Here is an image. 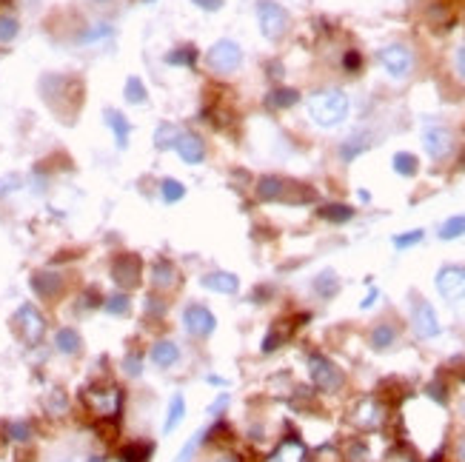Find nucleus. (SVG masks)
Instances as JSON below:
<instances>
[{
    "instance_id": "f704fd0d",
    "label": "nucleus",
    "mask_w": 465,
    "mask_h": 462,
    "mask_svg": "<svg viewBox=\"0 0 465 462\" xmlns=\"http://www.w3.org/2000/svg\"><path fill=\"white\" fill-rule=\"evenodd\" d=\"M422 237H425V231L422 229H414V231H409V234H397L391 242H394V249H411V245H417V242H422Z\"/></svg>"
},
{
    "instance_id": "3c124183",
    "label": "nucleus",
    "mask_w": 465,
    "mask_h": 462,
    "mask_svg": "<svg viewBox=\"0 0 465 462\" xmlns=\"http://www.w3.org/2000/svg\"><path fill=\"white\" fill-rule=\"evenodd\" d=\"M208 383H211V385H226V380L217 377V374H208Z\"/></svg>"
},
{
    "instance_id": "72a5a7b5",
    "label": "nucleus",
    "mask_w": 465,
    "mask_h": 462,
    "mask_svg": "<svg viewBox=\"0 0 465 462\" xmlns=\"http://www.w3.org/2000/svg\"><path fill=\"white\" fill-rule=\"evenodd\" d=\"M465 234V214H457V217H448L440 226V240H457Z\"/></svg>"
},
{
    "instance_id": "4468645a",
    "label": "nucleus",
    "mask_w": 465,
    "mask_h": 462,
    "mask_svg": "<svg viewBox=\"0 0 465 462\" xmlns=\"http://www.w3.org/2000/svg\"><path fill=\"white\" fill-rule=\"evenodd\" d=\"M32 291L43 300H52L63 291V277L54 271H38V274H32Z\"/></svg>"
},
{
    "instance_id": "e433bc0d",
    "label": "nucleus",
    "mask_w": 465,
    "mask_h": 462,
    "mask_svg": "<svg viewBox=\"0 0 465 462\" xmlns=\"http://www.w3.org/2000/svg\"><path fill=\"white\" fill-rule=\"evenodd\" d=\"M17 20L15 17H9V15H3L0 17V43H9V40H15V35H17Z\"/></svg>"
},
{
    "instance_id": "c9c22d12",
    "label": "nucleus",
    "mask_w": 465,
    "mask_h": 462,
    "mask_svg": "<svg viewBox=\"0 0 465 462\" xmlns=\"http://www.w3.org/2000/svg\"><path fill=\"white\" fill-rule=\"evenodd\" d=\"M6 431H9V437L15 440V442H29L32 440V428H29V422H9L6 425Z\"/></svg>"
},
{
    "instance_id": "6ab92c4d",
    "label": "nucleus",
    "mask_w": 465,
    "mask_h": 462,
    "mask_svg": "<svg viewBox=\"0 0 465 462\" xmlns=\"http://www.w3.org/2000/svg\"><path fill=\"white\" fill-rule=\"evenodd\" d=\"M180 360V346L174 340H160L151 346V362L158 368H171Z\"/></svg>"
},
{
    "instance_id": "1a4fd4ad",
    "label": "nucleus",
    "mask_w": 465,
    "mask_h": 462,
    "mask_svg": "<svg viewBox=\"0 0 465 462\" xmlns=\"http://www.w3.org/2000/svg\"><path fill=\"white\" fill-rule=\"evenodd\" d=\"M183 328L189 331L192 337H211L214 328H217V317L208 311L206 305L200 302H192V305H185V311H183Z\"/></svg>"
},
{
    "instance_id": "6e6d98bb",
    "label": "nucleus",
    "mask_w": 465,
    "mask_h": 462,
    "mask_svg": "<svg viewBox=\"0 0 465 462\" xmlns=\"http://www.w3.org/2000/svg\"><path fill=\"white\" fill-rule=\"evenodd\" d=\"M98 3H106V0H98Z\"/></svg>"
},
{
    "instance_id": "79ce46f5",
    "label": "nucleus",
    "mask_w": 465,
    "mask_h": 462,
    "mask_svg": "<svg viewBox=\"0 0 465 462\" xmlns=\"http://www.w3.org/2000/svg\"><path fill=\"white\" fill-rule=\"evenodd\" d=\"M226 406H229V394H217L214 403L208 406V414H211V417H220V414L226 411Z\"/></svg>"
},
{
    "instance_id": "49530a36",
    "label": "nucleus",
    "mask_w": 465,
    "mask_h": 462,
    "mask_svg": "<svg viewBox=\"0 0 465 462\" xmlns=\"http://www.w3.org/2000/svg\"><path fill=\"white\" fill-rule=\"evenodd\" d=\"M146 311H148V314H163V305L158 302V297H148V302H146Z\"/></svg>"
},
{
    "instance_id": "20e7f679",
    "label": "nucleus",
    "mask_w": 465,
    "mask_h": 462,
    "mask_svg": "<svg viewBox=\"0 0 465 462\" xmlns=\"http://www.w3.org/2000/svg\"><path fill=\"white\" fill-rule=\"evenodd\" d=\"M83 403L89 406L91 414H98V417H117L120 408H123V394L114 385H109V388H86L83 391Z\"/></svg>"
},
{
    "instance_id": "ddd939ff",
    "label": "nucleus",
    "mask_w": 465,
    "mask_h": 462,
    "mask_svg": "<svg viewBox=\"0 0 465 462\" xmlns=\"http://www.w3.org/2000/svg\"><path fill=\"white\" fill-rule=\"evenodd\" d=\"M422 146H425V151H428V157L443 160V157H448L454 140H451V132H448V129H443V126H428V129L422 132Z\"/></svg>"
},
{
    "instance_id": "2eb2a0df",
    "label": "nucleus",
    "mask_w": 465,
    "mask_h": 462,
    "mask_svg": "<svg viewBox=\"0 0 465 462\" xmlns=\"http://www.w3.org/2000/svg\"><path fill=\"white\" fill-rule=\"evenodd\" d=\"M200 283H203V288L217 291V294H237V288H240V280L231 271H208V274H203Z\"/></svg>"
},
{
    "instance_id": "f257e3e1",
    "label": "nucleus",
    "mask_w": 465,
    "mask_h": 462,
    "mask_svg": "<svg viewBox=\"0 0 465 462\" xmlns=\"http://www.w3.org/2000/svg\"><path fill=\"white\" fill-rule=\"evenodd\" d=\"M308 117H312L317 126L331 129L340 126L349 117V95L340 88H323L317 95L308 98Z\"/></svg>"
},
{
    "instance_id": "5701e85b",
    "label": "nucleus",
    "mask_w": 465,
    "mask_h": 462,
    "mask_svg": "<svg viewBox=\"0 0 465 462\" xmlns=\"http://www.w3.org/2000/svg\"><path fill=\"white\" fill-rule=\"evenodd\" d=\"M320 217L328 220V223H349L354 217V208L343 206V203H328L320 208Z\"/></svg>"
},
{
    "instance_id": "a19ab883",
    "label": "nucleus",
    "mask_w": 465,
    "mask_h": 462,
    "mask_svg": "<svg viewBox=\"0 0 465 462\" xmlns=\"http://www.w3.org/2000/svg\"><path fill=\"white\" fill-rule=\"evenodd\" d=\"M17 189H20V177L17 174L0 177V194H9V192H17Z\"/></svg>"
},
{
    "instance_id": "c756f323",
    "label": "nucleus",
    "mask_w": 465,
    "mask_h": 462,
    "mask_svg": "<svg viewBox=\"0 0 465 462\" xmlns=\"http://www.w3.org/2000/svg\"><path fill=\"white\" fill-rule=\"evenodd\" d=\"M103 308H106V314H112V317H123V314H129L132 300H129V294H112V297L103 300Z\"/></svg>"
},
{
    "instance_id": "de8ad7c7",
    "label": "nucleus",
    "mask_w": 465,
    "mask_h": 462,
    "mask_svg": "<svg viewBox=\"0 0 465 462\" xmlns=\"http://www.w3.org/2000/svg\"><path fill=\"white\" fill-rule=\"evenodd\" d=\"M457 72H459V77L465 80V46L457 52Z\"/></svg>"
},
{
    "instance_id": "412c9836",
    "label": "nucleus",
    "mask_w": 465,
    "mask_h": 462,
    "mask_svg": "<svg viewBox=\"0 0 465 462\" xmlns=\"http://www.w3.org/2000/svg\"><path fill=\"white\" fill-rule=\"evenodd\" d=\"M80 346H83V340H80V334H77L75 328H60V331L54 334V348H57L60 354L75 357V354L80 351Z\"/></svg>"
},
{
    "instance_id": "5fc2aeb1",
    "label": "nucleus",
    "mask_w": 465,
    "mask_h": 462,
    "mask_svg": "<svg viewBox=\"0 0 465 462\" xmlns=\"http://www.w3.org/2000/svg\"><path fill=\"white\" fill-rule=\"evenodd\" d=\"M462 417H465V406H462Z\"/></svg>"
},
{
    "instance_id": "f03ea898",
    "label": "nucleus",
    "mask_w": 465,
    "mask_h": 462,
    "mask_svg": "<svg viewBox=\"0 0 465 462\" xmlns=\"http://www.w3.org/2000/svg\"><path fill=\"white\" fill-rule=\"evenodd\" d=\"M206 63H208V69L217 72V75H231V72H237L240 63H243V49H240L234 40L223 38V40H217V43L206 52Z\"/></svg>"
},
{
    "instance_id": "423d86ee",
    "label": "nucleus",
    "mask_w": 465,
    "mask_h": 462,
    "mask_svg": "<svg viewBox=\"0 0 465 462\" xmlns=\"http://www.w3.org/2000/svg\"><path fill=\"white\" fill-rule=\"evenodd\" d=\"M15 323H17L20 337H23L29 346H38V343L43 340V334H46V317L38 311V305L23 302V305L17 308V314H15Z\"/></svg>"
},
{
    "instance_id": "7c9ffc66",
    "label": "nucleus",
    "mask_w": 465,
    "mask_h": 462,
    "mask_svg": "<svg viewBox=\"0 0 465 462\" xmlns=\"http://www.w3.org/2000/svg\"><path fill=\"white\" fill-rule=\"evenodd\" d=\"M337 288H340V280H337V274H334V271H323V274H317L314 291H317L320 297H334Z\"/></svg>"
},
{
    "instance_id": "aec40b11",
    "label": "nucleus",
    "mask_w": 465,
    "mask_h": 462,
    "mask_svg": "<svg viewBox=\"0 0 465 462\" xmlns=\"http://www.w3.org/2000/svg\"><path fill=\"white\" fill-rule=\"evenodd\" d=\"M185 417V396L183 394H174L169 399V411H166V422H163V434H174V431L180 428Z\"/></svg>"
},
{
    "instance_id": "09e8293b",
    "label": "nucleus",
    "mask_w": 465,
    "mask_h": 462,
    "mask_svg": "<svg viewBox=\"0 0 465 462\" xmlns=\"http://www.w3.org/2000/svg\"><path fill=\"white\" fill-rule=\"evenodd\" d=\"M374 300H377V288H371V291H368V297L363 300V308H371V305H374Z\"/></svg>"
},
{
    "instance_id": "4be33fe9",
    "label": "nucleus",
    "mask_w": 465,
    "mask_h": 462,
    "mask_svg": "<svg viewBox=\"0 0 465 462\" xmlns=\"http://www.w3.org/2000/svg\"><path fill=\"white\" fill-rule=\"evenodd\" d=\"M154 454V445L148 442H129L120 451V462H148Z\"/></svg>"
},
{
    "instance_id": "c85d7f7f",
    "label": "nucleus",
    "mask_w": 465,
    "mask_h": 462,
    "mask_svg": "<svg viewBox=\"0 0 465 462\" xmlns=\"http://www.w3.org/2000/svg\"><path fill=\"white\" fill-rule=\"evenodd\" d=\"M417 169H420V163H417L414 154H409V151H397V154H394V171H397V174L414 177Z\"/></svg>"
},
{
    "instance_id": "a18cd8bd",
    "label": "nucleus",
    "mask_w": 465,
    "mask_h": 462,
    "mask_svg": "<svg viewBox=\"0 0 465 462\" xmlns=\"http://www.w3.org/2000/svg\"><path fill=\"white\" fill-rule=\"evenodd\" d=\"M428 394L437 399V403H445V394H443V385H440V383H431V385H428Z\"/></svg>"
},
{
    "instance_id": "bb28decb",
    "label": "nucleus",
    "mask_w": 465,
    "mask_h": 462,
    "mask_svg": "<svg viewBox=\"0 0 465 462\" xmlns=\"http://www.w3.org/2000/svg\"><path fill=\"white\" fill-rule=\"evenodd\" d=\"M206 437H208V431H206V428L197 431V434H192V440L180 448V454L174 456V462H195V456H197V451H200V445H203Z\"/></svg>"
},
{
    "instance_id": "b1692460",
    "label": "nucleus",
    "mask_w": 465,
    "mask_h": 462,
    "mask_svg": "<svg viewBox=\"0 0 465 462\" xmlns=\"http://www.w3.org/2000/svg\"><path fill=\"white\" fill-rule=\"evenodd\" d=\"M394 340H397V328L388 325V323H380V325H374V331H371V346H374L377 351L394 346Z\"/></svg>"
},
{
    "instance_id": "393cba45",
    "label": "nucleus",
    "mask_w": 465,
    "mask_h": 462,
    "mask_svg": "<svg viewBox=\"0 0 465 462\" xmlns=\"http://www.w3.org/2000/svg\"><path fill=\"white\" fill-rule=\"evenodd\" d=\"M297 100H300V95H297L294 88H274L271 95L266 98V103H268L271 109H291Z\"/></svg>"
},
{
    "instance_id": "f8f14e48",
    "label": "nucleus",
    "mask_w": 465,
    "mask_h": 462,
    "mask_svg": "<svg viewBox=\"0 0 465 462\" xmlns=\"http://www.w3.org/2000/svg\"><path fill=\"white\" fill-rule=\"evenodd\" d=\"M174 148H177L180 160L185 166H200L206 160V140L200 134H195V132H180Z\"/></svg>"
},
{
    "instance_id": "8fccbe9b",
    "label": "nucleus",
    "mask_w": 465,
    "mask_h": 462,
    "mask_svg": "<svg viewBox=\"0 0 465 462\" xmlns=\"http://www.w3.org/2000/svg\"><path fill=\"white\" fill-rule=\"evenodd\" d=\"M457 456L465 462V437H462V440H459V445H457Z\"/></svg>"
},
{
    "instance_id": "cd10ccee",
    "label": "nucleus",
    "mask_w": 465,
    "mask_h": 462,
    "mask_svg": "<svg viewBox=\"0 0 465 462\" xmlns=\"http://www.w3.org/2000/svg\"><path fill=\"white\" fill-rule=\"evenodd\" d=\"M166 63L169 66H195L197 63V49H192V46H180V49H174V52H169L166 54Z\"/></svg>"
},
{
    "instance_id": "c03bdc74",
    "label": "nucleus",
    "mask_w": 465,
    "mask_h": 462,
    "mask_svg": "<svg viewBox=\"0 0 465 462\" xmlns=\"http://www.w3.org/2000/svg\"><path fill=\"white\" fill-rule=\"evenodd\" d=\"M360 63H363V60H360V54H357V52H349V54L343 57L346 72H357V69H360Z\"/></svg>"
},
{
    "instance_id": "864d4df0",
    "label": "nucleus",
    "mask_w": 465,
    "mask_h": 462,
    "mask_svg": "<svg viewBox=\"0 0 465 462\" xmlns=\"http://www.w3.org/2000/svg\"><path fill=\"white\" fill-rule=\"evenodd\" d=\"M89 462H106V456H89Z\"/></svg>"
},
{
    "instance_id": "2f4dec72",
    "label": "nucleus",
    "mask_w": 465,
    "mask_h": 462,
    "mask_svg": "<svg viewBox=\"0 0 465 462\" xmlns=\"http://www.w3.org/2000/svg\"><path fill=\"white\" fill-rule=\"evenodd\" d=\"M177 134L180 132L171 126V123H160L158 132H154V146H158L160 151H166V148H171L177 143Z\"/></svg>"
},
{
    "instance_id": "f3484780",
    "label": "nucleus",
    "mask_w": 465,
    "mask_h": 462,
    "mask_svg": "<svg viewBox=\"0 0 465 462\" xmlns=\"http://www.w3.org/2000/svg\"><path fill=\"white\" fill-rule=\"evenodd\" d=\"M286 192H289V183H286L283 177L268 174V177H260V180H257V197L266 200V203H271V200H286Z\"/></svg>"
},
{
    "instance_id": "9d476101",
    "label": "nucleus",
    "mask_w": 465,
    "mask_h": 462,
    "mask_svg": "<svg viewBox=\"0 0 465 462\" xmlns=\"http://www.w3.org/2000/svg\"><path fill=\"white\" fill-rule=\"evenodd\" d=\"M411 325H414V334L420 340H434V337H440V320H437V311H434V305L428 300H417L414 302V311H411Z\"/></svg>"
},
{
    "instance_id": "9b49d317",
    "label": "nucleus",
    "mask_w": 465,
    "mask_h": 462,
    "mask_svg": "<svg viewBox=\"0 0 465 462\" xmlns=\"http://www.w3.org/2000/svg\"><path fill=\"white\" fill-rule=\"evenodd\" d=\"M437 291L448 300H465V268L462 265H443L437 271Z\"/></svg>"
},
{
    "instance_id": "ea45409f",
    "label": "nucleus",
    "mask_w": 465,
    "mask_h": 462,
    "mask_svg": "<svg viewBox=\"0 0 465 462\" xmlns=\"http://www.w3.org/2000/svg\"><path fill=\"white\" fill-rule=\"evenodd\" d=\"M123 368H126L129 377H140V374H143V360H140V354H129L126 362H123Z\"/></svg>"
},
{
    "instance_id": "0eeeda50",
    "label": "nucleus",
    "mask_w": 465,
    "mask_h": 462,
    "mask_svg": "<svg viewBox=\"0 0 465 462\" xmlns=\"http://www.w3.org/2000/svg\"><path fill=\"white\" fill-rule=\"evenodd\" d=\"M308 374H312V383L320 391H337L343 385V371L323 354H312L308 357Z\"/></svg>"
},
{
    "instance_id": "4c0bfd02",
    "label": "nucleus",
    "mask_w": 465,
    "mask_h": 462,
    "mask_svg": "<svg viewBox=\"0 0 465 462\" xmlns=\"http://www.w3.org/2000/svg\"><path fill=\"white\" fill-rule=\"evenodd\" d=\"M368 148V143L363 140V137H351L349 143H343V148H340V154H343V160H354L360 151H365Z\"/></svg>"
},
{
    "instance_id": "7ed1b4c3",
    "label": "nucleus",
    "mask_w": 465,
    "mask_h": 462,
    "mask_svg": "<svg viewBox=\"0 0 465 462\" xmlns=\"http://www.w3.org/2000/svg\"><path fill=\"white\" fill-rule=\"evenodd\" d=\"M257 20H260V32L268 40H280L289 29V12L274 3V0H260L257 3Z\"/></svg>"
},
{
    "instance_id": "473e14b6",
    "label": "nucleus",
    "mask_w": 465,
    "mask_h": 462,
    "mask_svg": "<svg viewBox=\"0 0 465 462\" xmlns=\"http://www.w3.org/2000/svg\"><path fill=\"white\" fill-rule=\"evenodd\" d=\"M123 98H126L129 103H135V106L146 103V86H143V80L132 75V77L126 80V88H123Z\"/></svg>"
},
{
    "instance_id": "39448f33",
    "label": "nucleus",
    "mask_w": 465,
    "mask_h": 462,
    "mask_svg": "<svg viewBox=\"0 0 465 462\" xmlns=\"http://www.w3.org/2000/svg\"><path fill=\"white\" fill-rule=\"evenodd\" d=\"M377 60H380V66H383L391 77H397V80L409 77L411 69H414V54H411L409 46H402V43H391V46L380 49Z\"/></svg>"
},
{
    "instance_id": "dca6fc26",
    "label": "nucleus",
    "mask_w": 465,
    "mask_h": 462,
    "mask_svg": "<svg viewBox=\"0 0 465 462\" xmlns=\"http://www.w3.org/2000/svg\"><path fill=\"white\" fill-rule=\"evenodd\" d=\"M177 283H180V274H177V268H174L171 260H158V263L151 265V286L158 288V291H169Z\"/></svg>"
},
{
    "instance_id": "37998d69",
    "label": "nucleus",
    "mask_w": 465,
    "mask_h": 462,
    "mask_svg": "<svg viewBox=\"0 0 465 462\" xmlns=\"http://www.w3.org/2000/svg\"><path fill=\"white\" fill-rule=\"evenodd\" d=\"M192 3L203 12H220L223 9V0H192Z\"/></svg>"
},
{
    "instance_id": "58836bf2",
    "label": "nucleus",
    "mask_w": 465,
    "mask_h": 462,
    "mask_svg": "<svg viewBox=\"0 0 465 462\" xmlns=\"http://www.w3.org/2000/svg\"><path fill=\"white\" fill-rule=\"evenodd\" d=\"M103 38H112V26L100 23L98 29H89V32L80 35V43H95V40H103Z\"/></svg>"
},
{
    "instance_id": "a211bd4d",
    "label": "nucleus",
    "mask_w": 465,
    "mask_h": 462,
    "mask_svg": "<svg viewBox=\"0 0 465 462\" xmlns=\"http://www.w3.org/2000/svg\"><path fill=\"white\" fill-rule=\"evenodd\" d=\"M106 126L112 129L114 134V143L117 148H126L129 146V137H132V126H129V120L123 117L117 109H106Z\"/></svg>"
},
{
    "instance_id": "603ef678",
    "label": "nucleus",
    "mask_w": 465,
    "mask_h": 462,
    "mask_svg": "<svg viewBox=\"0 0 465 462\" xmlns=\"http://www.w3.org/2000/svg\"><path fill=\"white\" fill-rule=\"evenodd\" d=\"M214 462H237V459H234V456H217Z\"/></svg>"
},
{
    "instance_id": "a878e982",
    "label": "nucleus",
    "mask_w": 465,
    "mask_h": 462,
    "mask_svg": "<svg viewBox=\"0 0 465 462\" xmlns=\"http://www.w3.org/2000/svg\"><path fill=\"white\" fill-rule=\"evenodd\" d=\"M160 194H163V203L166 206H174V203H180L183 197H185V186L180 180H174V177H166L163 183H160Z\"/></svg>"
},
{
    "instance_id": "6e6552de",
    "label": "nucleus",
    "mask_w": 465,
    "mask_h": 462,
    "mask_svg": "<svg viewBox=\"0 0 465 462\" xmlns=\"http://www.w3.org/2000/svg\"><path fill=\"white\" fill-rule=\"evenodd\" d=\"M143 277V263L137 254H117L112 260V280L120 286V288H135Z\"/></svg>"
}]
</instances>
